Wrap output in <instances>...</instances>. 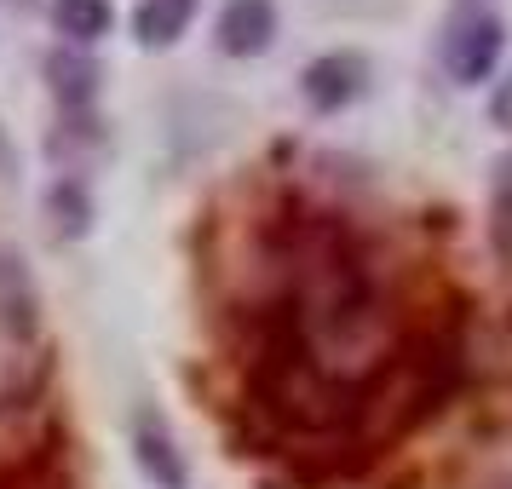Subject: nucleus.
<instances>
[{"mask_svg": "<svg viewBox=\"0 0 512 489\" xmlns=\"http://www.w3.org/2000/svg\"><path fill=\"white\" fill-rule=\"evenodd\" d=\"M501 52H507V24L501 12L484 0H455L449 24H443V70L455 87H478L501 70Z\"/></svg>", "mask_w": 512, "mask_h": 489, "instance_id": "obj_1", "label": "nucleus"}, {"mask_svg": "<svg viewBox=\"0 0 512 489\" xmlns=\"http://www.w3.org/2000/svg\"><path fill=\"white\" fill-rule=\"evenodd\" d=\"M363 87H369V58L363 52H323V58H311L300 70V98L311 116H340V110H351L357 98H363Z\"/></svg>", "mask_w": 512, "mask_h": 489, "instance_id": "obj_2", "label": "nucleus"}, {"mask_svg": "<svg viewBox=\"0 0 512 489\" xmlns=\"http://www.w3.org/2000/svg\"><path fill=\"white\" fill-rule=\"evenodd\" d=\"M41 334V288L18 248L0 242V346H35Z\"/></svg>", "mask_w": 512, "mask_h": 489, "instance_id": "obj_3", "label": "nucleus"}, {"mask_svg": "<svg viewBox=\"0 0 512 489\" xmlns=\"http://www.w3.org/2000/svg\"><path fill=\"white\" fill-rule=\"evenodd\" d=\"M277 29V0H225L213 18V47L225 58H259V52H271Z\"/></svg>", "mask_w": 512, "mask_h": 489, "instance_id": "obj_4", "label": "nucleus"}, {"mask_svg": "<svg viewBox=\"0 0 512 489\" xmlns=\"http://www.w3.org/2000/svg\"><path fill=\"white\" fill-rule=\"evenodd\" d=\"M41 75H47V93L58 104V116H87L98 104V87H104V64L93 52H75V47H52L41 58Z\"/></svg>", "mask_w": 512, "mask_h": 489, "instance_id": "obj_5", "label": "nucleus"}, {"mask_svg": "<svg viewBox=\"0 0 512 489\" xmlns=\"http://www.w3.org/2000/svg\"><path fill=\"white\" fill-rule=\"evenodd\" d=\"M133 466H139L156 489H190L185 449H179V438L167 432V420L156 415V409H144V415L133 420Z\"/></svg>", "mask_w": 512, "mask_h": 489, "instance_id": "obj_6", "label": "nucleus"}, {"mask_svg": "<svg viewBox=\"0 0 512 489\" xmlns=\"http://www.w3.org/2000/svg\"><path fill=\"white\" fill-rule=\"evenodd\" d=\"M52 35L75 52H93L116 29V0H47Z\"/></svg>", "mask_w": 512, "mask_h": 489, "instance_id": "obj_7", "label": "nucleus"}, {"mask_svg": "<svg viewBox=\"0 0 512 489\" xmlns=\"http://www.w3.org/2000/svg\"><path fill=\"white\" fill-rule=\"evenodd\" d=\"M196 12H202V0H139L133 6V41L144 52H167L179 47L196 24Z\"/></svg>", "mask_w": 512, "mask_h": 489, "instance_id": "obj_8", "label": "nucleus"}, {"mask_svg": "<svg viewBox=\"0 0 512 489\" xmlns=\"http://www.w3.org/2000/svg\"><path fill=\"white\" fill-rule=\"evenodd\" d=\"M41 208H47L52 231L64 236V242H81V236H93V219H98V202H93V185L87 179H75V173H58L41 196Z\"/></svg>", "mask_w": 512, "mask_h": 489, "instance_id": "obj_9", "label": "nucleus"}, {"mask_svg": "<svg viewBox=\"0 0 512 489\" xmlns=\"http://www.w3.org/2000/svg\"><path fill=\"white\" fill-rule=\"evenodd\" d=\"M47 150H52V162H64V173L81 179V156L104 150V121H98V110H87V116H58V133H52Z\"/></svg>", "mask_w": 512, "mask_h": 489, "instance_id": "obj_10", "label": "nucleus"}, {"mask_svg": "<svg viewBox=\"0 0 512 489\" xmlns=\"http://www.w3.org/2000/svg\"><path fill=\"white\" fill-rule=\"evenodd\" d=\"M489 242H495V254L512 265V185H495V208H489Z\"/></svg>", "mask_w": 512, "mask_h": 489, "instance_id": "obj_11", "label": "nucleus"}, {"mask_svg": "<svg viewBox=\"0 0 512 489\" xmlns=\"http://www.w3.org/2000/svg\"><path fill=\"white\" fill-rule=\"evenodd\" d=\"M489 121L501 127V133H512V70L495 81V93H489Z\"/></svg>", "mask_w": 512, "mask_h": 489, "instance_id": "obj_12", "label": "nucleus"}, {"mask_svg": "<svg viewBox=\"0 0 512 489\" xmlns=\"http://www.w3.org/2000/svg\"><path fill=\"white\" fill-rule=\"evenodd\" d=\"M18 173H24L18 144H12V133H6V121H0V179H6V185H18Z\"/></svg>", "mask_w": 512, "mask_h": 489, "instance_id": "obj_13", "label": "nucleus"}]
</instances>
